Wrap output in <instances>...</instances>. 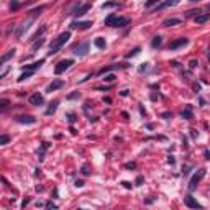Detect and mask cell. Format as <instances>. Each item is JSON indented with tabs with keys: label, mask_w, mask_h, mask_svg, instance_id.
Wrapping results in <instances>:
<instances>
[{
	"label": "cell",
	"mask_w": 210,
	"mask_h": 210,
	"mask_svg": "<svg viewBox=\"0 0 210 210\" xmlns=\"http://www.w3.org/2000/svg\"><path fill=\"white\" fill-rule=\"evenodd\" d=\"M43 10H44V7H43V5H41V7H38V8H34V10H31V12H30V13H31V15H33V16H36V15H40V13H41V12H43Z\"/></svg>",
	"instance_id": "cell-29"
},
{
	"label": "cell",
	"mask_w": 210,
	"mask_h": 210,
	"mask_svg": "<svg viewBox=\"0 0 210 210\" xmlns=\"http://www.w3.org/2000/svg\"><path fill=\"white\" fill-rule=\"evenodd\" d=\"M80 172H82L84 176H89V174H90V171H89V166H87V164H84V166L80 167Z\"/></svg>",
	"instance_id": "cell-33"
},
{
	"label": "cell",
	"mask_w": 210,
	"mask_h": 210,
	"mask_svg": "<svg viewBox=\"0 0 210 210\" xmlns=\"http://www.w3.org/2000/svg\"><path fill=\"white\" fill-rule=\"evenodd\" d=\"M118 68H127V64H112V66H107V68L100 69L99 74H100V76H104V74H107L108 71H113V69H118Z\"/></svg>",
	"instance_id": "cell-14"
},
{
	"label": "cell",
	"mask_w": 210,
	"mask_h": 210,
	"mask_svg": "<svg viewBox=\"0 0 210 210\" xmlns=\"http://www.w3.org/2000/svg\"><path fill=\"white\" fill-rule=\"evenodd\" d=\"M189 172V166H185V167H182V174H187Z\"/></svg>",
	"instance_id": "cell-52"
},
{
	"label": "cell",
	"mask_w": 210,
	"mask_h": 210,
	"mask_svg": "<svg viewBox=\"0 0 210 210\" xmlns=\"http://www.w3.org/2000/svg\"><path fill=\"white\" fill-rule=\"evenodd\" d=\"M192 2H199V0H192Z\"/></svg>",
	"instance_id": "cell-54"
},
{
	"label": "cell",
	"mask_w": 210,
	"mask_h": 210,
	"mask_svg": "<svg viewBox=\"0 0 210 210\" xmlns=\"http://www.w3.org/2000/svg\"><path fill=\"white\" fill-rule=\"evenodd\" d=\"M43 44H44V38H40V40H36V41H34V43H33V46H31V50H33V51H36V50H40V48L43 46Z\"/></svg>",
	"instance_id": "cell-23"
},
{
	"label": "cell",
	"mask_w": 210,
	"mask_h": 210,
	"mask_svg": "<svg viewBox=\"0 0 210 210\" xmlns=\"http://www.w3.org/2000/svg\"><path fill=\"white\" fill-rule=\"evenodd\" d=\"M94 44H95L99 50H105V48H107V43H105L104 38H95V40H94Z\"/></svg>",
	"instance_id": "cell-20"
},
{
	"label": "cell",
	"mask_w": 210,
	"mask_h": 210,
	"mask_svg": "<svg viewBox=\"0 0 210 210\" xmlns=\"http://www.w3.org/2000/svg\"><path fill=\"white\" fill-rule=\"evenodd\" d=\"M18 123H26V125H33V123H36V118L34 117H31V115H20V117H16L15 118Z\"/></svg>",
	"instance_id": "cell-9"
},
{
	"label": "cell",
	"mask_w": 210,
	"mask_h": 210,
	"mask_svg": "<svg viewBox=\"0 0 210 210\" xmlns=\"http://www.w3.org/2000/svg\"><path fill=\"white\" fill-rule=\"evenodd\" d=\"M44 31H46V26H41V28H40V30H38V31H36V33H34V34H33V36H31V41H36V38H40V36H41V34H43V33H44Z\"/></svg>",
	"instance_id": "cell-24"
},
{
	"label": "cell",
	"mask_w": 210,
	"mask_h": 210,
	"mask_svg": "<svg viewBox=\"0 0 210 210\" xmlns=\"http://www.w3.org/2000/svg\"><path fill=\"white\" fill-rule=\"evenodd\" d=\"M92 26V22H72L71 28L72 30H87Z\"/></svg>",
	"instance_id": "cell-11"
},
{
	"label": "cell",
	"mask_w": 210,
	"mask_h": 210,
	"mask_svg": "<svg viewBox=\"0 0 210 210\" xmlns=\"http://www.w3.org/2000/svg\"><path fill=\"white\" fill-rule=\"evenodd\" d=\"M179 3V0H166V2H163L159 7H158L156 10H161V8H166V7H174V5H177Z\"/></svg>",
	"instance_id": "cell-18"
},
{
	"label": "cell",
	"mask_w": 210,
	"mask_h": 210,
	"mask_svg": "<svg viewBox=\"0 0 210 210\" xmlns=\"http://www.w3.org/2000/svg\"><path fill=\"white\" fill-rule=\"evenodd\" d=\"M146 69H148V64H141L138 71H140V72H143V71H146Z\"/></svg>",
	"instance_id": "cell-44"
},
{
	"label": "cell",
	"mask_w": 210,
	"mask_h": 210,
	"mask_svg": "<svg viewBox=\"0 0 210 210\" xmlns=\"http://www.w3.org/2000/svg\"><path fill=\"white\" fill-rule=\"evenodd\" d=\"M48 148H50V145H48V143H43V146H41V151L38 153V156H40V161L44 159V153H46Z\"/></svg>",
	"instance_id": "cell-25"
},
{
	"label": "cell",
	"mask_w": 210,
	"mask_h": 210,
	"mask_svg": "<svg viewBox=\"0 0 210 210\" xmlns=\"http://www.w3.org/2000/svg\"><path fill=\"white\" fill-rule=\"evenodd\" d=\"M161 43H163V38H161V36H154V38H153V41H151V46L158 48V46H161Z\"/></svg>",
	"instance_id": "cell-26"
},
{
	"label": "cell",
	"mask_w": 210,
	"mask_h": 210,
	"mask_svg": "<svg viewBox=\"0 0 210 210\" xmlns=\"http://www.w3.org/2000/svg\"><path fill=\"white\" fill-rule=\"evenodd\" d=\"M204 154H205V158H207V159H210V151H208V149H205Z\"/></svg>",
	"instance_id": "cell-50"
},
{
	"label": "cell",
	"mask_w": 210,
	"mask_h": 210,
	"mask_svg": "<svg viewBox=\"0 0 210 210\" xmlns=\"http://www.w3.org/2000/svg\"><path fill=\"white\" fill-rule=\"evenodd\" d=\"M13 54H15V50H10L8 52H7V54H3V56H2V59H0V62H2V64H5V62L8 61L10 58H13Z\"/></svg>",
	"instance_id": "cell-22"
},
{
	"label": "cell",
	"mask_w": 210,
	"mask_h": 210,
	"mask_svg": "<svg viewBox=\"0 0 210 210\" xmlns=\"http://www.w3.org/2000/svg\"><path fill=\"white\" fill-rule=\"evenodd\" d=\"M169 117H171L169 112H164V113H163V118H169Z\"/></svg>",
	"instance_id": "cell-51"
},
{
	"label": "cell",
	"mask_w": 210,
	"mask_h": 210,
	"mask_svg": "<svg viewBox=\"0 0 210 210\" xmlns=\"http://www.w3.org/2000/svg\"><path fill=\"white\" fill-rule=\"evenodd\" d=\"M44 64V59H40V61H36V62H33V64H28V66H23V68L26 69V71H34V69H38V68H41V66Z\"/></svg>",
	"instance_id": "cell-17"
},
{
	"label": "cell",
	"mask_w": 210,
	"mask_h": 210,
	"mask_svg": "<svg viewBox=\"0 0 210 210\" xmlns=\"http://www.w3.org/2000/svg\"><path fill=\"white\" fill-rule=\"evenodd\" d=\"M118 5V3L117 2H107V3H104V5H102V8L105 10V8H113V7H117Z\"/></svg>",
	"instance_id": "cell-31"
},
{
	"label": "cell",
	"mask_w": 210,
	"mask_h": 210,
	"mask_svg": "<svg viewBox=\"0 0 210 210\" xmlns=\"http://www.w3.org/2000/svg\"><path fill=\"white\" fill-rule=\"evenodd\" d=\"M205 172H207V169H205V167H200V169L197 171V172L194 174V176H192V179L189 181V185H187V189L189 190H195V189H197V185H199V182H200L202 179H204V176H205Z\"/></svg>",
	"instance_id": "cell-3"
},
{
	"label": "cell",
	"mask_w": 210,
	"mask_h": 210,
	"mask_svg": "<svg viewBox=\"0 0 210 210\" xmlns=\"http://www.w3.org/2000/svg\"><path fill=\"white\" fill-rule=\"evenodd\" d=\"M18 7H20L18 0H12V2H10V10H12V12H13V10H16Z\"/></svg>",
	"instance_id": "cell-30"
},
{
	"label": "cell",
	"mask_w": 210,
	"mask_h": 210,
	"mask_svg": "<svg viewBox=\"0 0 210 210\" xmlns=\"http://www.w3.org/2000/svg\"><path fill=\"white\" fill-rule=\"evenodd\" d=\"M71 38V31H64V33H61L58 38H56L54 41H52V44H51V48H50V52L48 54L52 56V54H58V51L61 50L62 46H64L66 43H68V40Z\"/></svg>",
	"instance_id": "cell-1"
},
{
	"label": "cell",
	"mask_w": 210,
	"mask_h": 210,
	"mask_svg": "<svg viewBox=\"0 0 210 210\" xmlns=\"http://www.w3.org/2000/svg\"><path fill=\"white\" fill-rule=\"evenodd\" d=\"M8 100H7V99H2V100H0V108H2V110H5V108L7 107H8Z\"/></svg>",
	"instance_id": "cell-34"
},
{
	"label": "cell",
	"mask_w": 210,
	"mask_h": 210,
	"mask_svg": "<svg viewBox=\"0 0 210 210\" xmlns=\"http://www.w3.org/2000/svg\"><path fill=\"white\" fill-rule=\"evenodd\" d=\"M113 80H115V76L113 74H107L104 77V82H113Z\"/></svg>",
	"instance_id": "cell-35"
},
{
	"label": "cell",
	"mask_w": 210,
	"mask_h": 210,
	"mask_svg": "<svg viewBox=\"0 0 210 210\" xmlns=\"http://www.w3.org/2000/svg\"><path fill=\"white\" fill-rule=\"evenodd\" d=\"M90 7H92L90 3H82V5H80L79 8H76L74 12L71 13V15H74V16H82V15H86V13L90 10Z\"/></svg>",
	"instance_id": "cell-8"
},
{
	"label": "cell",
	"mask_w": 210,
	"mask_h": 210,
	"mask_svg": "<svg viewBox=\"0 0 210 210\" xmlns=\"http://www.w3.org/2000/svg\"><path fill=\"white\" fill-rule=\"evenodd\" d=\"M200 15V10H189L187 12V16H197Z\"/></svg>",
	"instance_id": "cell-36"
},
{
	"label": "cell",
	"mask_w": 210,
	"mask_h": 210,
	"mask_svg": "<svg viewBox=\"0 0 210 210\" xmlns=\"http://www.w3.org/2000/svg\"><path fill=\"white\" fill-rule=\"evenodd\" d=\"M46 208H58V205L52 204V202H48V204H46Z\"/></svg>",
	"instance_id": "cell-43"
},
{
	"label": "cell",
	"mask_w": 210,
	"mask_h": 210,
	"mask_svg": "<svg viewBox=\"0 0 210 210\" xmlns=\"http://www.w3.org/2000/svg\"><path fill=\"white\" fill-rule=\"evenodd\" d=\"M143 181H145V179H143V176H138V177H136V181H135V184L136 185H141Z\"/></svg>",
	"instance_id": "cell-41"
},
{
	"label": "cell",
	"mask_w": 210,
	"mask_h": 210,
	"mask_svg": "<svg viewBox=\"0 0 210 210\" xmlns=\"http://www.w3.org/2000/svg\"><path fill=\"white\" fill-rule=\"evenodd\" d=\"M182 23V20L181 18H167L163 22V26L164 28H169V26H174V25H181Z\"/></svg>",
	"instance_id": "cell-13"
},
{
	"label": "cell",
	"mask_w": 210,
	"mask_h": 210,
	"mask_svg": "<svg viewBox=\"0 0 210 210\" xmlns=\"http://www.w3.org/2000/svg\"><path fill=\"white\" fill-rule=\"evenodd\" d=\"M181 117H182L184 120H192V118H194V115H192V105H185V110H182Z\"/></svg>",
	"instance_id": "cell-15"
},
{
	"label": "cell",
	"mask_w": 210,
	"mask_h": 210,
	"mask_svg": "<svg viewBox=\"0 0 210 210\" xmlns=\"http://www.w3.org/2000/svg\"><path fill=\"white\" fill-rule=\"evenodd\" d=\"M31 76H33V71H26V72H23V74L20 76L18 80L22 82V80H25V79H28V77H31Z\"/></svg>",
	"instance_id": "cell-28"
},
{
	"label": "cell",
	"mask_w": 210,
	"mask_h": 210,
	"mask_svg": "<svg viewBox=\"0 0 210 210\" xmlns=\"http://www.w3.org/2000/svg\"><path fill=\"white\" fill-rule=\"evenodd\" d=\"M210 20V13H202V15L195 16V23H205Z\"/></svg>",
	"instance_id": "cell-19"
},
{
	"label": "cell",
	"mask_w": 210,
	"mask_h": 210,
	"mask_svg": "<svg viewBox=\"0 0 210 210\" xmlns=\"http://www.w3.org/2000/svg\"><path fill=\"white\" fill-rule=\"evenodd\" d=\"M140 52V48L136 46V48H133V50L130 51V52H127V54H125V59H130V58H133V56H136Z\"/></svg>",
	"instance_id": "cell-27"
},
{
	"label": "cell",
	"mask_w": 210,
	"mask_h": 210,
	"mask_svg": "<svg viewBox=\"0 0 210 210\" xmlns=\"http://www.w3.org/2000/svg\"><path fill=\"white\" fill-rule=\"evenodd\" d=\"M182 145H184V148H189V145H187V138H182Z\"/></svg>",
	"instance_id": "cell-49"
},
{
	"label": "cell",
	"mask_w": 210,
	"mask_h": 210,
	"mask_svg": "<svg viewBox=\"0 0 210 210\" xmlns=\"http://www.w3.org/2000/svg\"><path fill=\"white\" fill-rule=\"evenodd\" d=\"M31 22H33V20H28L26 23H23V25H22V26L18 28V30L15 31V36H16V38H20V36H22V34H23V31H25V30H28V28H30Z\"/></svg>",
	"instance_id": "cell-16"
},
{
	"label": "cell",
	"mask_w": 210,
	"mask_h": 210,
	"mask_svg": "<svg viewBox=\"0 0 210 210\" xmlns=\"http://www.w3.org/2000/svg\"><path fill=\"white\" fill-rule=\"evenodd\" d=\"M167 163H169V164H174V163H176V159H174V156H169V158H167Z\"/></svg>",
	"instance_id": "cell-45"
},
{
	"label": "cell",
	"mask_w": 210,
	"mask_h": 210,
	"mask_svg": "<svg viewBox=\"0 0 210 210\" xmlns=\"http://www.w3.org/2000/svg\"><path fill=\"white\" fill-rule=\"evenodd\" d=\"M26 204H30V199H28V197H26L25 200L22 202V207H26Z\"/></svg>",
	"instance_id": "cell-47"
},
{
	"label": "cell",
	"mask_w": 210,
	"mask_h": 210,
	"mask_svg": "<svg viewBox=\"0 0 210 210\" xmlns=\"http://www.w3.org/2000/svg\"><path fill=\"white\" fill-rule=\"evenodd\" d=\"M122 184H123V187H127V189H131V184H130V182H127V181H123Z\"/></svg>",
	"instance_id": "cell-46"
},
{
	"label": "cell",
	"mask_w": 210,
	"mask_h": 210,
	"mask_svg": "<svg viewBox=\"0 0 210 210\" xmlns=\"http://www.w3.org/2000/svg\"><path fill=\"white\" fill-rule=\"evenodd\" d=\"M30 104L31 105H43L44 104V99H43V95H41L40 92H34L33 95H30Z\"/></svg>",
	"instance_id": "cell-10"
},
{
	"label": "cell",
	"mask_w": 210,
	"mask_h": 210,
	"mask_svg": "<svg viewBox=\"0 0 210 210\" xmlns=\"http://www.w3.org/2000/svg\"><path fill=\"white\" fill-rule=\"evenodd\" d=\"M104 102H107V104H112V99H110V97H105V99H104Z\"/></svg>",
	"instance_id": "cell-53"
},
{
	"label": "cell",
	"mask_w": 210,
	"mask_h": 210,
	"mask_svg": "<svg viewBox=\"0 0 210 210\" xmlns=\"http://www.w3.org/2000/svg\"><path fill=\"white\" fill-rule=\"evenodd\" d=\"M62 86H64V80H61V79H54V80H52V82L50 84V86L46 87V92H48V94H51V92H54V90L61 89Z\"/></svg>",
	"instance_id": "cell-6"
},
{
	"label": "cell",
	"mask_w": 210,
	"mask_h": 210,
	"mask_svg": "<svg viewBox=\"0 0 210 210\" xmlns=\"http://www.w3.org/2000/svg\"><path fill=\"white\" fill-rule=\"evenodd\" d=\"M125 167H127V169H135L136 164L135 163H127V164H125Z\"/></svg>",
	"instance_id": "cell-42"
},
{
	"label": "cell",
	"mask_w": 210,
	"mask_h": 210,
	"mask_svg": "<svg viewBox=\"0 0 210 210\" xmlns=\"http://www.w3.org/2000/svg\"><path fill=\"white\" fill-rule=\"evenodd\" d=\"M208 10H210V5H208Z\"/></svg>",
	"instance_id": "cell-56"
},
{
	"label": "cell",
	"mask_w": 210,
	"mask_h": 210,
	"mask_svg": "<svg viewBox=\"0 0 210 210\" xmlns=\"http://www.w3.org/2000/svg\"><path fill=\"white\" fill-rule=\"evenodd\" d=\"M197 66H199V62H197V59H192V61H190V62H189V68H190V69H194V68H197Z\"/></svg>",
	"instance_id": "cell-39"
},
{
	"label": "cell",
	"mask_w": 210,
	"mask_h": 210,
	"mask_svg": "<svg viewBox=\"0 0 210 210\" xmlns=\"http://www.w3.org/2000/svg\"><path fill=\"white\" fill-rule=\"evenodd\" d=\"M158 2H161V0H148V2L145 3V7L146 8H149V7H153V5H156Z\"/></svg>",
	"instance_id": "cell-37"
},
{
	"label": "cell",
	"mask_w": 210,
	"mask_h": 210,
	"mask_svg": "<svg viewBox=\"0 0 210 210\" xmlns=\"http://www.w3.org/2000/svg\"><path fill=\"white\" fill-rule=\"evenodd\" d=\"M128 23H130V18H123V16H117V15H110L105 18V25L107 26L122 28V26H127Z\"/></svg>",
	"instance_id": "cell-2"
},
{
	"label": "cell",
	"mask_w": 210,
	"mask_h": 210,
	"mask_svg": "<svg viewBox=\"0 0 210 210\" xmlns=\"http://www.w3.org/2000/svg\"><path fill=\"white\" fill-rule=\"evenodd\" d=\"M74 54L76 56H86L89 52V43H80L77 46H74Z\"/></svg>",
	"instance_id": "cell-5"
},
{
	"label": "cell",
	"mask_w": 210,
	"mask_h": 210,
	"mask_svg": "<svg viewBox=\"0 0 210 210\" xmlns=\"http://www.w3.org/2000/svg\"><path fill=\"white\" fill-rule=\"evenodd\" d=\"M72 64H74V61H72V59H62V61H59L58 64H56L54 72H56V74H62V72H64L66 69H69Z\"/></svg>",
	"instance_id": "cell-4"
},
{
	"label": "cell",
	"mask_w": 210,
	"mask_h": 210,
	"mask_svg": "<svg viewBox=\"0 0 210 210\" xmlns=\"http://www.w3.org/2000/svg\"><path fill=\"white\" fill-rule=\"evenodd\" d=\"M185 44H189V40H187V38H179V40L172 41V43L169 44V50H177V48L185 46Z\"/></svg>",
	"instance_id": "cell-12"
},
{
	"label": "cell",
	"mask_w": 210,
	"mask_h": 210,
	"mask_svg": "<svg viewBox=\"0 0 210 210\" xmlns=\"http://www.w3.org/2000/svg\"><path fill=\"white\" fill-rule=\"evenodd\" d=\"M58 105H59V100H52V102L50 104V108L46 110V115H52L56 112V108H58Z\"/></svg>",
	"instance_id": "cell-21"
},
{
	"label": "cell",
	"mask_w": 210,
	"mask_h": 210,
	"mask_svg": "<svg viewBox=\"0 0 210 210\" xmlns=\"http://www.w3.org/2000/svg\"><path fill=\"white\" fill-rule=\"evenodd\" d=\"M8 141H10V136L8 135H2V136H0V145H7Z\"/></svg>",
	"instance_id": "cell-32"
},
{
	"label": "cell",
	"mask_w": 210,
	"mask_h": 210,
	"mask_svg": "<svg viewBox=\"0 0 210 210\" xmlns=\"http://www.w3.org/2000/svg\"><path fill=\"white\" fill-rule=\"evenodd\" d=\"M68 120L71 122V123H74V122H76V115L74 113H68Z\"/></svg>",
	"instance_id": "cell-40"
},
{
	"label": "cell",
	"mask_w": 210,
	"mask_h": 210,
	"mask_svg": "<svg viewBox=\"0 0 210 210\" xmlns=\"http://www.w3.org/2000/svg\"><path fill=\"white\" fill-rule=\"evenodd\" d=\"M79 97H80V94L74 92V94H69V95H68V100H74V99H79Z\"/></svg>",
	"instance_id": "cell-38"
},
{
	"label": "cell",
	"mask_w": 210,
	"mask_h": 210,
	"mask_svg": "<svg viewBox=\"0 0 210 210\" xmlns=\"http://www.w3.org/2000/svg\"><path fill=\"white\" fill-rule=\"evenodd\" d=\"M184 204L187 205L189 208H202V205L199 204L192 195H185V197H184Z\"/></svg>",
	"instance_id": "cell-7"
},
{
	"label": "cell",
	"mask_w": 210,
	"mask_h": 210,
	"mask_svg": "<svg viewBox=\"0 0 210 210\" xmlns=\"http://www.w3.org/2000/svg\"><path fill=\"white\" fill-rule=\"evenodd\" d=\"M208 58H210V52H208Z\"/></svg>",
	"instance_id": "cell-55"
},
{
	"label": "cell",
	"mask_w": 210,
	"mask_h": 210,
	"mask_svg": "<svg viewBox=\"0 0 210 210\" xmlns=\"http://www.w3.org/2000/svg\"><path fill=\"white\" fill-rule=\"evenodd\" d=\"M84 185V181H76V187H82Z\"/></svg>",
	"instance_id": "cell-48"
}]
</instances>
